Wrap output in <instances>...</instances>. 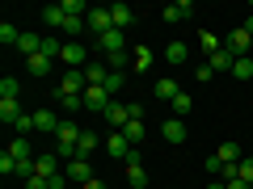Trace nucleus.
<instances>
[{"label": "nucleus", "instance_id": "obj_45", "mask_svg": "<svg viewBox=\"0 0 253 189\" xmlns=\"http://www.w3.org/2000/svg\"><path fill=\"white\" fill-rule=\"evenodd\" d=\"M241 30H245L249 38H253V17H245V26H241Z\"/></svg>", "mask_w": 253, "mask_h": 189}, {"label": "nucleus", "instance_id": "obj_21", "mask_svg": "<svg viewBox=\"0 0 253 189\" xmlns=\"http://www.w3.org/2000/svg\"><path fill=\"white\" fill-rule=\"evenodd\" d=\"M211 67H215V72H232V63H236V55L232 51H228V46H224V51H215V55H211Z\"/></svg>", "mask_w": 253, "mask_h": 189}, {"label": "nucleus", "instance_id": "obj_22", "mask_svg": "<svg viewBox=\"0 0 253 189\" xmlns=\"http://www.w3.org/2000/svg\"><path fill=\"white\" fill-rule=\"evenodd\" d=\"M51 63H55V59L34 55V59H26V67H30V76H42V80H46V76H51Z\"/></svg>", "mask_w": 253, "mask_h": 189}, {"label": "nucleus", "instance_id": "obj_10", "mask_svg": "<svg viewBox=\"0 0 253 189\" xmlns=\"http://www.w3.org/2000/svg\"><path fill=\"white\" fill-rule=\"evenodd\" d=\"M63 172H68V181H81V185H84V181H93V164H89V160H81V156L63 164Z\"/></svg>", "mask_w": 253, "mask_h": 189}, {"label": "nucleus", "instance_id": "obj_3", "mask_svg": "<svg viewBox=\"0 0 253 189\" xmlns=\"http://www.w3.org/2000/svg\"><path fill=\"white\" fill-rule=\"evenodd\" d=\"M110 101H114V97H110L101 84H89V89H84V109H93V114H106Z\"/></svg>", "mask_w": 253, "mask_h": 189}, {"label": "nucleus", "instance_id": "obj_31", "mask_svg": "<svg viewBox=\"0 0 253 189\" xmlns=\"http://www.w3.org/2000/svg\"><path fill=\"white\" fill-rule=\"evenodd\" d=\"M169 105H173V114H190V109H194V97H190V93H186V89H181V93H177V97H173V101H169Z\"/></svg>", "mask_w": 253, "mask_h": 189}, {"label": "nucleus", "instance_id": "obj_7", "mask_svg": "<svg viewBox=\"0 0 253 189\" xmlns=\"http://www.w3.org/2000/svg\"><path fill=\"white\" fill-rule=\"evenodd\" d=\"M106 152H110V160H126V156L135 152V143H131L123 130H114V135H110V143H106Z\"/></svg>", "mask_w": 253, "mask_h": 189}, {"label": "nucleus", "instance_id": "obj_42", "mask_svg": "<svg viewBox=\"0 0 253 189\" xmlns=\"http://www.w3.org/2000/svg\"><path fill=\"white\" fill-rule=\"evenodd\" d=\"M211 76H215V67H211V63H203L199 72H194V80H207V84H211Z\"/></svg>", "mask_w": 253, "mask_h": 189}, {"label": "nucleus", "instance_id": "obj_46", "mask_svg": "<svg viewBox=\"0 0 253 189\" xmlns=\"http://www.w3.org/2000/svg\"><path fill=\"white\" fill-rule=\"evenodd\" d=\"M207 189H228V185H224V181H211V185H207Z\"/></svg>", "mask_w": 253, "mask_h": 189}, {"label": "nucleus", "instance_id": "obj_27", "mask_svg": "<svg viewBox=\"0 0 253 189\" xmlns=\"http://www.w3.org/2000/svg\"><path fill=\"white\" fill-rule=\"evenodd\" d=\"M199 42H203V51H207V59H211L215 51H224V38H215L211 30H203V34H199Z\"/></svg>", "mask_w": 253, "mask_h": 189}, {"label": "nucleus", "instance_id": "obj_43", "mask_svg": "<svg viewBox=\"0 0 253 189\" xmlns=\"http://www.w3.org/2000/svg\"><path fill=\"white\" fill-rule=\"evenodd\" d=\"M224 185H228V189H253L249 181H241V177H232V181H224Z\"/></svg>", "mask_w": 253, "mask_h": 189}, {"label": "nucleus", "instance_id": "obj_34", "mask_svg": "<svg viewBox=\"0 0 253 189\" xmlns=\"http://www.w3.org/2000/svg\"><path fill=\"white\" fill-rule=\"evenodd\" d=\"M123 84H126V76H123V72H110V76H106V84H101V89H106L110 97H114V93L123 89Z\"/></svg>", "mask_w": 253, "mask_h": 189}, {"label": "nucleus", "instance_id": "obj_33", "mask_svg": "<svg viewBox=\"0 0 253 189\" xmlns=\"http://www.w3.org/2000/svg\"><path fill=\"white\" fill-rule=\"evenodd\" d=\"M232 76H236V80H249V76H253V59H236L232 63Z\"/></svg>", "mask_w": 253, "mask_h": 189}, {"label": "nucleus", "instance_id": "obj_38", "mask_svg": "<svg viewBox=\"0 0 253 189\" xmlns=\"http://www.w3.org/2000/svg\"><path fill=\"white\" fill-rule=\"evenodd\" d=\"M236 177H241V181H249V185H253V156H245V160L236 164Z\"/></svg>", "mask_w": 253, "mask_h": 189}, {"label": "nucleus", "instance_id": "obj_20", "mask_svg": "<svg viewBox=\"0 0 253 189\" xmlns=\"http://www.w3.org/2000/svg\"><path fill=\"white\" fill-rule=\"evenodd\" d=\"M97 143H101V139L93 135V130H84V135H81V143H76V156H81V160H89V156L97 152ZM76 156H72V160H76Z\"/></svg>", "mask_w": 253, "mask_h": 189}, {"label": "nucleus", "instance_id": "obj_6", "mask_svg": "<svg viewBox=\"0 0 253 189\" xmlns=\"http://www.w3.org/2000/svg\"><path fill=\"white\" fill-rule=\"evenodd\" d=\"M68 67H89V46H81V42H63V55H59Z\"/></svg>", "mask_w": 253, "mask_h": 189}, {"label": "nucleus", "instance_id": "obj_23", "mask_svg": "<svg viewBox=\"0 0 253 189\" xmlns=\"http://www.w3.org/2000/svg\"><path fill=\"white\" fill-rule=\"evenodd\" d=\"M219 160H224V164H241L245 160V152H241V143H219Z\"/></svg>", "mask_w": 253, "mask_h": 189}, {"label": "nucleus", "instance_id": "obj_13", "mask_svg": "<svg viewBox=\"0 0 253 189\" xmlns=\"http://www.w3.org/2000/svg\"><path fill=\"white\" fill-rule=\"evenodd\" d=\"M161 17L169 21V26H177V21H190V17H194V4H190V0H177V4H169Z\"/></svg>", "mask_w": 253, "mask_h": 189}, {"label": "nucleus", "instance_id": "obj_19", "mask_svg": "<svg viewBox=\"0 0 253 189\" xmlns=\"http://www.w3.org/2000/svg\"><path fill=\"white\" fill-rule=\"evenodd\" d=\"M63 21H68L63 4H46V9H42V26H51V30H63Z\"/></svg>", "mask_w": 253, "mask_h": 189}, {"label": "nucleus", "instance_id": "obj_17", "mask_svg": "<svg viewBox=\"0 0 253 189\" xmlns=\"http://www.w3.org/2000/svg\"><path fill=\"white\" fill-rule=\"evenodd\" d=\"M9 156H13V160L21 164V160H34L38 152H34V143H30V139H21V135H17V139L9 143Z\"/></svg>", "mask_w": 253, "mask_h": 189}, {"label": "nucleus", "instance_id": "obj_1", "mask_svg": "<svg viewBox=\"0 0 253 189\" xmlns=\"http://www.w3.org/2000/svg\"><path fill=\"white\" fill-rule=\"evenodd\" d=\"M84 89H89V80H84V67H68L59 80V89H55V97H84Z\"/></svg>", "mask_w": 253, "mask_h": 189}, {"label": "nucleus", "instance_id": "obj_32", "mask_svg": "<svg viewBox=\"0 0 253 189\" xmlns=\"http://www.w3.org/2000/svg\"><path fill=\"white\" fill-rule=\"evenodd\" d=\"M17 80H13V76H4V80H0V101H17Z\"/></svg>", "mask_w": 253, "mask_h": 189}, {"label": "nucleus", "instance_id": "obj_16", "mask_svg": "<svg viewBox=\"0 0 253 189\" xmlns=\"http://www.w3.org/2000/svg\"><path fill=\"white\" fill-rule=\"evenodd\" d=\"M131 63H135V72H152V67H156V51L135 46V51H131Z\"/></svg>", "mask_w": 253, "mask_h": 189}, {"label": "nucleus", "instance_id": "obj_15", "mask_svg": "<svg viewBox=\"0 0 253 189\" xmlns=\"http://www.w3.org/2000/svg\"><path fill=\"white\" fill-rule=\"evenodd\" d=\"M161 135H165V143H186V126H181V118H169V122L161 126Z\"/></svg>", "mask_w": 253, "mask_h": 189}, {"label": "nucleus", "instance_id": "obj_41", "mask_svg": "<svg viewBox=\"0 0 253 189\" xmlns=\"http://www.w3.org/2000/svg\"><path fill=\"white\" fill-rule=\"evenodd\" d=\"M207 177H224V160L219 156H207Z\"/></svg>", "mask_w": 253, "mask_h": 189}, {"label": "nucleus", "instance_id": "obj_25", "mask_svg": "<svg viewBox=\"0 0 253 189\" xmlns=\"http://www.w3.org/2000/svg\"><path fill=\"white\" fill-rule=\"evenodd\" d=\"M152 93H156L161 101H173L181 89H177V80H169V76H165V80H156V89H152Z\"/></svg>", "mask_w": 253, "mask_h": 189}, {"label": "nucleus", "instance_id": "obj_37", "mask_svg": "<svg viewBox=\"0 0 253 189\" xmlns=\"http://www.w3.org/2000/svg\"><path fill=\"white\" fill-rule=\"evenodd\" d=\"M63 4V13H68V17H89V9H84L81 0H59Z\"/></svg>", "mask_w": 253, "mask_h": 189}, {"label": "nucleus", "instance_id": "obj_5", "mask_svg": "<svg viewBox=\"0 0 253 189\" xmlns=\"http://www.w3.org/2000/svg\"><path fill=\"white\" fill-rule=\"evenodd\" d=\"M34 172H38V177H46V181H51V177H59V156H55V152H38L34 156Z\"/></svg>", "mask_w": 253, "mask_h": 189}, {"label": "nucleus", "instance_id": "obj_36", "mask_svg": "<svg viewBox=\"0 0 253 189\" xmlns=\"http://www.w3.org/2000/svg\"><path fill=\"white\" fill-rule=\"evenodd\" d=\"M126 181H131V189H148V172L144 168H126Z\"/></svg>", "mask_w": 253, "mask_h": 189}, {"label": "nucleus", "instance_id": "obj_18", "mask_svg": "<svg viewBox=\"0 0 253 189\" xmlns=\"http://www.w3.org/2000/svg\"><path fill=\"white\" fill-rule=\"evenodd\" d=\"M21 118H26L21 114V101H0V122L4 126H17Z\"/></svg>", "mask_w": 253, "mask_h": 189}, {"label": "nucleus", "instance_id": "obj_26", "mask_svg": "<svg viewBox=\"0 0 253 189\" xmlns=\"http://www.w3.org/2000/svg\"><path fill=\"white\" fill-rule=\"evenodd\" d=\"M101 63H106L110 72H123L126 63H131V55H126V51H114V55H101Z\"/></svg>", "mask_w": 253, "mask_h": 189}, {"label": "nucleus", "instance_id": "obj_24", "mask_svg": "<svg viewBox=\"0 0 253 189\" xmlns=\"http://www.w3.org/2000/svg\"><path fill=\"white\" fill-rule=\"evenodd\" d=\"M106 76H110V67H106V63H89V67H84V80H89V84H106Z\"/></svg>", "mask_w": 253, "mask_h": 189}, {"label": "nucleus", "instance_id": "obj_2", "mask_svg": "<svg viewBox=\"0 0 253 189\" xmlns=\"http://www.w3.org/2000/svg\"><path fill=\"white\" fill-rule=\"evenodd\" d=\"M84 26H89V34H93V38H101L106 30H114V17H110V9H89Z\"/></svg>", "mask_w": 253, "mask_h": 189}, {"label": "nucleus", "instance_id": "obj_4", "mask_svg": "<svg viewBox=\"0 0 253 189\" xmlns=\"http://www.w3.org/2000/svg\"><path fill=\"white\" fill-rule=\"evenodd\" d=\"M101 118H106V122L114 126V130H123V126L131 122V105H123V101L114 97V101H110V105H106V114H101Z\"/></svg>", "mask_w": 253, "mask_h": 189}, {"label": "nucleus", "instance_id": "obj_30", "mask_svg": "<svg viewBox=\"0 0 253 189\" xmlns=\"http://www.w3.org/2000/svg\"><path fill=\"white\" fill-rule=\"evenodd\" d=\"M81 30H89V26H84V17H68V21H63V34L72 38V42H81Z\"/></svg>", "mask_w": 253, "mask_h": 189}, {"label": "nucleus", "instance_id": "obj_12", "mask_svg": "<svg viewBox=\"0 0 253 189\" xmlns=\"http://www.w3.org/2000/svg\"><path fill=\"white\" fill-rule=\"evenodd\" d=\"M59 122H63V118L51 114V109H38V114H34V130H38V135H55V130H59Z\"/></svg>", "mask_w": 253, "mask_h": 189}, {"label": "nucleus", "instance_id": "obj_35", "mask_svg": "<svg viewBox=\"0 0 253 189\" xmlns=\"http://www.w3.org/2000/svg\"><path fill=\"white\" fill-rule=\"evenodd\" d=\"M59 109H63V114H81V109H84V97H59Z\"/></svg>", "mask_w": 253, "mask_h": 189}, {"label": "nucleus", "instance_id": "obj_29", "mask_svg": "<svg viewBox=\"0 0 253 189\" xmlns=\"http://www.w3.org/2000/svg\"><path fill=\"white\" fill-rule=\"evenodd\" d=\"M0 42H4V46H17L21 42V30L13 26V21H4V26H0Z\"/></svg>", "mask_w": 253, "mask_h": 189}, {"label": "nucleus", "instance_id": "obj_28", "mask_svg": "<svg viewBox=\"0 0 253 189\" xmlns=\"http://www.w3.org/2000/svg\"><path fill=\"white\" fill-rule=\"evenodd\" d=\"M123 135L131 139L135 147H139V143H144V118H135V122H126V126H123Z\"/></svg>", "mask_w": 253, "mask_h": 189}, {"label": "nucleus", "instance_id": "obj_9", "mask_svg": "<svg viewBox=\"0 0 253 189\" xmlns=\"http://www.w3.org/2000/svg\"><path fill=\"white\" fill-rule=\"evenodd\" d=\"M97 51H101V55H114V51H126V34H123V30H106V34L97 38Z\"/></svg>", "mask_w": 253, "mask_h": 189}, {"label": "nucleus", "instance_id": "obj_8", "mask_svg": "<svg viewBox=\"0 0 253 189\" xmlns=\"http://www.w3.org/2000/svg\"><path fill=\"white\" fill-rule=\"evenodd\" d=\"M224 46H228V51L236 55V59H249V46H253V38L245 34V30H232V34L224 38Z\"/></svg>", "mask_w": 253, "mask_h": 189}, {"label": "nucleus", "instance_id": "obj_11", "mask_svg": "<svg viewBox=\"0 0 253 189\" xmlns=\"http://www.w3.org/2000/svg\"><path fill=\"white\" fill-rule=\"evenodd\" d=\"M110 17H114V30H131L135 26V9H131V4H110Z\"/></svg>", "mask_w": 253, "mask_h": 189}, {"label": "nucleus", "instance_id": "obj_44", "mask_svg": "<svg viewBox=\"0 0 253 189\" xmlns=\"http://www.w3.org/2000/svg\"><path fill=\"white\" fill-rule=\"evenodd\" d=\"M84 189H110V185H106V181H97V177H93V181H84Z\"/></svg>", "mask_w": 253, "mask_h": 189}, {"label": "nucleus", "instance_id": "obj_14", "mask_svg": "<svg viewBox=\"0 0 253 189\" xmlns=\"http://www.w3.org/2000/svg\"><path fill=\"white\" fill-rule=\"evenodd\" d=\"M186 59H190V46L181 42V38H177V42H169V46H165V63H169V67H181Z\"/></svg>", "mask_w": 253, "mask_h": 189}, {"label": "nucleus", "instance_id": "obj_39", "mask_svg": "<svg viewBox=\"0 0 253 189\" xmlns=\"http://www.w3.org/2000/svg\"><path fill=\"white\" fill-rule=\"evenodd\" d=\"M0 172H4V177H17V160H13L9 152L0 156Z\"/></svg>", "mask_w": 253, "mask_h": 189}, {"label": "nucleus", "instance_id": "obj_40", "mask_svg": "<svg viewBox=\"0 0 253 189\" xmlns=\"http://www.w3.org/2000/svg\"><path fill=\"white\" fill-rule=\"evenodd\" d=\"M123 168H144V147H135V152L123 160Z\"/></svg>", "mask_w": 253, "mask_h": 189}]
</instances>
